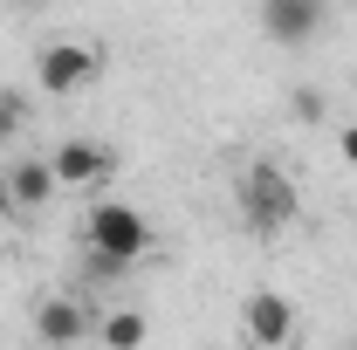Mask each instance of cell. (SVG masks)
<instances>
[{
	"label": "cell",
	"mask_w": 357,
	"mask_h": 350,
	"mask_svg": "<svg viewBox=\"0 0 357 350\" xmlns=\"http://www.w3.org/2000/svg\"><path fill=\"white\" fill-rule=\"evenodd\" d=\"M261 28H268V42L296 48V42H310L316 28H323V7H316V0H268V7H261Z\"/></svg>",
	"instance_id": "cell-7"
},
{
	"label": "cell",
	"mask_w": 357,
	"mask_h": 350,
	"mask_svg": "<svg viewBox=\"0 0 357 350\" xmlns=\"http://www.w3.org/2000/svg\"><path fill=\"white\" fill-rule=\"evenodd\" d=\"M144 248H151V220L137 213V206H124V199L89 206V254H103V261L131 268Z\"/></svg>",
	"instance_id": "cell-2"
},
{
	"label": "cell",
	"mask_w": 357,
	"mask_h": 350,
	"mask_svg": "<svg viewBox=\"0 0 357 350\" xmlns=\"http://www.w3.org/2000/svg\"><path fill=\"white\" fill-rule=\"evenodd\" d=\"M7 206H14V199H7V172H0V213H7Z\"/></svg>",
	"instance_id": "cell-12"
},
{
	"label": "cell",
	"mask_w": 357,
	"mask_h": 350,
	"mask_svg": "<svg viewBox=\"0 0 357 350\" xmlns=\"http://www.w3.org/2000/svg\"><path fill=\"white\" fill-rule=\"evenodd\" d=\"M337 144H344V165H357V124H344V137H337Z\"/></svg>",
	"instance_id": "cell-11"
},
{
	"label": "cell",
	"mask_w": 357,
	"mask_h": 350,
	"mask_svg": "<svg viewBox=\"0 0 357 350\" xmlns=\"http://www.w3.org/2000/svg\"><path fill=\"white\" fill-rule=\"evenodd\" d=\"M89 69H96V55H89L83 42H48L42 55H35V83L48 89V96H69V89L89 83Z\"/></svg>",
	"instance_id": "cell-5"
},
{
	"label": "cell",
	"mask_w": 357,
	"mask_h": 350,
	"mask_svg": "<svg viewBox=\"0 0 357 350\" xmlns=\"http://www.w3.org/2000/svg\"><path fill=\"white\" fill-rule=\"evenodd\" d=\"M35 337H42L48 350H69L89 337V309L76 303V296H48L42 309H35Z\"/></svg>",
	"instance_id": "cell-6"
},
{
	"label": "cell",
	"mask_w": 357,
	"mask_h": 350,
	"mask_svg": "<svg viewBox=\"0 0 357 350\" xmlns=\"http://www.w3.org/2000/svg\"><path fill=\"white\" fill-rule=\"evenodd\" d=\"M96 337H103V344H110V350H144V337H151V323H144L137 309H110Z\"/></svg>",
	"instance_id": "cell-9"
},
{
	"label": "cell",
	"mask_w": 357,
	"mask_h": 350,
	"mask_svg": "<svg viewBox=\"0 0 357 350\" xmlns=\"http://www.w3.org/2000/svg\"><path fill=\"white\" fill-rule=\"evenodd\" d=\"M241 213L255 234H282L289 220L303 213V192H296V178L282 172L275 158H255L248 172H241Z\"/></svg>",
	"instance_id": "cell-1"
},
{
	"label": "cell",
	"mask_w": 357,
	"mask_h": 350,
	"mask_svg": "<svg viewBox=\"0 0 357 350\" xmlns=\"http://www.w3.org/2000/svg\"><path fill=\"white\" fill-rule=\"evenodd\" d=\"M14 131H21V96L0 89V137H14Z\"/></svg>",
	"instance_id": "cell-10"
},
{
	"label": "cell",
	"mask_w": 357,
	"mask_h": 350,
	"mask_svg": "<svg viewBox=\"0 0 357 350\" xmlns=\"http://www.w3.org/2000/svg\"><path fill=\"white\" fill-rule=\"evenodd\" d=\"M48 172H55V185H96V178L117 172V151L96 144V137H62L55 158H48Z\"/></svg>",
	"instance_id": "cell-3"
},
{
	"label": "cell",
	"mask_w": 357,
	"mask_h": 350,
	"mask_svg": "<svg viewBox=\"0 0 357 350\" xmlns=\"http://www.w3.org/2000/svg\"><path fill=\"white\" fill-rule=\"evenodd\" d=\"M48 192H55L48 158H21V165H14V178H7V199H14V206H42Z\"/></svg>",
	"instance_id": "cell-8"
},
{
	"label": "cell",
	"mask_w": 357,
	"mask_h": 350,
	"mask_svg": "<svg viewBox=\"0 0 357 350\" xmlns=\"http://www.w3.org/2000/svg\"><path fill=\"white\" fill-rule=\"evenodd\" d=\"M241 330H248L255 350H282L289 337H296V309H289V296H275V289L248 296V303H241Z\"/></svg>",
	"instance_id": "cell-4"
}]
</instances>
